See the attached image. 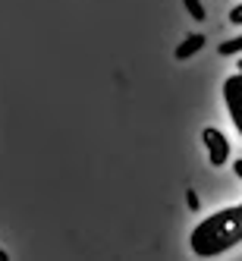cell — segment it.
<instances>
[{"label":"cell","mask_w":242,"mask_h":261,"mask_svg":"<svg viewBox=\"0 0 242 261\" xmlns=\"http://www.w3.org/2000/svg\"><path fill=\"white\" fill-rule=\"evenodd\" d=\"M239 242H242V204L204 217L189 236V246L198 258H217Z\"/></svg>","instance_id":"cell-1"},{"label":"cell","mask_w":242,"mask_h":261,"mask_svg":"<svg viewBox=\"0 0 242 261\" xmlns=\"http://www.w3.org/2000/svg\"><path fill=\"white\" fill-rule=\"evenodd\" d=\"M223 104H227V114L242 136V76L239 72L230 79H223Z\"/></svg>","instance_id":"cell-2"},{"label":"cell","mask_w":242,"mask_h":261,"mask_svg":"<svg viewBox=\"0 0 242 261\" xmlns=\"http://www.w3.org/2000/svg\"><path fill=\"white\" fill-rule=\"evenodd\" d=\"M201 142H204V148H208L211 164H214V167H223V161L230 158V142H227V136H223L220 129L208 126V129L201 133Z\"/></svg>","instance_id":"cell-3"},{"label":"cell","mask_w":242,"mask_h":261,"mask_svg":"<svg viewBox=\"0 0 242 261\" xmlns=\"http://www.w3.org/2000/svg\"><path fill=\"white\" fill-rule=\"evenodd\" d=\"M201 47H204V35H185V38L176 44L173 57H176V60H189V57H195Z\"/></svg>","instance_id":"cell-4"},{"label":"cell","mask_w":242,"mask_h":261,"mask_svg":"<svg viewBox=\"0 0 242 261\" xmlns=\"http://www.w3.org/2000/svg\"><path fill=\"white\" fill-rule=\"evenodd\" d=\"M233 54H242V35L220 44V57H233Z\"/></svg>","instance_id":"cell-5"},{"label":"cell","mask_w":242,"mask_h":261,"mask_svg":"<svg viewBox=\"0 0 242 261\" xmlns=\"http://www.w3.org/2000/svg\"><path fill=\"white\" fill-rule=\"evenodd\" d=\"M182 4H185V10H189V16H192V19H204V16H208V13H204V7H201V0H182Z\"/></svg>","instance_id":"cell-6"},{"label":"cell","mask_w":242,"mask_h":261,"mask_svg":"<svg viewBox=\"0 0 242 261\" xmlns=\"http://www.w3.org/2000/svg\"><path fill=\"white\" fill-rule=\"evenodd\" d=\"M230 22H233V25H242V4L230 10Z\"/></svg>","instance_id":"cell-7"},{"label":"cell","mask_w":242,"mask_h":261,"mask_svg":"<svg viewBox=\"0 0 242 261\" xmlns=\"http://www.w3.org/2000/svg\"><path fill=\"white\" fill-rule=\"evenodd\" d=\"M185 201H189V208H192V211H198V195H195L192 189H189V192H185Z\"/></svg>","instance_id":"cell-8"},{"label":"cell","mask_w":242,"mask_h":261,"mask_svg":"<svg viewBox=\"0 0 242 261\" xmlns=\"http://www.w3.org/2000/svg\"><path fill=\"white\" fill-rule=\"evenodd\" d=\"M233 173L242 179V158H239V161H233Z\"/></svg>","instance_id":"cell-9"},{"label":"cell","mask_w":242,"mask_h":261,"mask_svg":"<svg viewBox=\"0 0 242 261\" xmlns=\"http://www.w3.org/2000/svg\"><path fill=\"white\" fill-rule=\"evenodd\" d=\"M7 258H10V255H7V252H4V249H0V261H7Z\"/></svg>","instance_id":"cell-10"},{"label":"cell","mask_w":242,"mask_h":261,"mask_svg":"<svg viewBox=\"0 0 242 261\" xmlns=\"http://www.w3.org/2000/svg\"><path fill=\"white\" fill-rule=\"evenodd\" d=\"M239 76H242V60H239Z\"/></svg>","instance_id":"cell-11"}]
</instances>
